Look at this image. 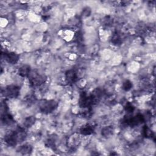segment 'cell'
<instances>
[{"label":"cell","instance_id":"1","mask_svg":"<svg viewBox=\"0 0 156 156\" xmlns=\"http://www.w3.org/2000/svg\"><path fill=\"white\" fill-rule=\"evenodd\" d=\"M26 136L24 129L18 127L16 130L10 132L4 137L5 142L10 146H15L19 142H22L24 140Z\"/></svg>","mask_w":156,"mask_h":156},{"label":"cell","instance_id":"2","mask_svg":"<svg viewBox=\"0 0 156 156\" xmlns=\"http://www.w3.org/2000/svg\"><path fill=\"white\" fill-rule=\"evenodd\" d=\"M28 77L30 84L33 87H39L42 85L46 79V77L44 74H40L36 70H31Z\"/></svg>","mask_w":156,"mask_h":156},{"label":"cell","instance_id":"3","mask_svg":"<svg viewBox=\"0 0 156 156\" xmlns=\"http://www.w3.org/2000/svg\"><path fill=\"white\" fill-rule=\"evenodd\" d=\"M57 105V102L54 100H43L40 103L39 108L43 113L48 114L52 112Z\"/></svg>","mask_w":156,"mask_h":156},{"label":"cell","instance_id":"4","mask_svg":"<svg viewBox=\"0 0 156 156\" xmlns=\"http://www.w3.org/2000/svg\"><path fill=\"white\" fill-rule=\"evenodd\" d=\"M20 94V88L16 85H9L4 90V95L9 98H15Z\"/></svg>","mask_w":156,"mask_h":156},{"label":"cell","instance_id":"5","mask_svg":"<svg viewBox=\"0 0 156 156\" xmlns=\"http://www.w3.org/2000/svg\"><path fill=\"white\" fill-rule=\"evenodd\" d=\"M65 79L68 84H73L78 80V74L74 69H69L65 73Z\"/></svg>","mask_w":156,"mask_h":156},{"label":"cell","instance_id":"6","mask_svg":"<svg viewBox=\"0 0 156 156\" xmlns=\"http://www.w3.org/2000/svg\"><path fill=\"white\" fill-rule=\"evenodd\" d=\"M144 121V117L141 115H137L126 119V122L130 126H135L141 124Z\"/></svg>","mask_w":156,"mask_h":156},{"label":"cell","instance_id":"7","mask_svg":"<svg viewBox=\"0 0 156 156\" xmlns=\"http://www.w3.org/2000/svg\"><path fill=\"white\" fill-rule=\"evenodd\" d=\"M2 55H4V59L10 64H16L18 62L19 55L15 52H5Z\"/></svg>","mask_w":156,"mask_h":156},{"label":"cell","instance_id":"8","mask_svg":"<svg viewBox=\"0 0 156 156\" xmlns=\"http://www.w3.org/2000/svg\"><path fill=\"white\" fill-rule=\"evenodd\" d=\"M30 71H31L30 66L28 65H24L19 68L18 74L20 76L25 77H28Z\"/></svg>","mask_w":156,"mask_h":156},{"label":"cell","instance_id":"9","mask_svg":"<svg viewBox=\"0 0 156 156\" xmlns=\"http://www.w3.org/2000/svg\"><path fill=\"white\" fill-rule=\"evenodd\" d=\"M94 132V127L93 126L90 124H87L81 127L80 129V132L81 134L83 135H89L93 133Z\"/></svg>","mask_w":156,"mask_h":156},{"label":"cell","instance_id":"10","mask_svg":"<svg viewBox=\"0 0 156 156\" xmlns=\"http://www.w3.org/2000/svg\"><path fill=\"white\" fill-rule=\"evenodd\" d=\"M1 121L5 125H10L13 123L14 120L11 115L7 113H4L1 116Z\"/></svg>","mask_w":156,"mask_h":156},{"label":"cell","instance_id":"11","mask_svg":"<svg viewBox=\"0 0 156 156\" xmlns=\"http://www.w3.org/2000/svg\"><path fill=\"white\" fill-rule=\"evenodd\" d=\"M122 38L121 35L119 33H115L113 35L112 38V42L114 44H119L122 42Z\"/></svg>","mask_w":156,"mask_h":156},{"label":"cell","instance_id":"12","mask_svg":"<svg viewBox=\"0 0 156 156\" xmlns=\"http://www.w3.org/2000/svg\"><path fill=\"white\" fill-rule=\"evenodd\" d=\"M35 121V118L34 116H29L26 118L24 121V126L26 127H30L32 126Z\"/></svg>","mask_w":156,"mask_h":156},{"label":"cell","instance_id":"13","mask_svg":"<svg viewBox=\"0 0 156 156\" xmlns=\"http://www.w3.org/2000/svg\"><path fill=\"white\" fill-rule=\"evenodd\" d=\"M20 151L23 154H30L32 151V147L29 144H25L21 147Z\"/></svg>","mask_w":156,"mask_h":156},{"label":"cell","instance_id":"14","mask_svg":"<svg viewBox=\"0 0 156 156\" xmlns=\"http://www.w3.org/2000/svg\"><path fill=\"white\" fill-rule=\"evenodd\" d=\"M113 129L111 126H107L102 130V135L104 136H109L113 133Z\"/></svg>","mask_w":156,"mask_h":156},{"label":"cell","instance_id":"15","mask_svg":"<svg viewBox=\"0 0 156 156\" xmlns=\"http://www.w3.org/2000/svg\"><path fill=\"white\" fill-rule=\"evenodd\" d=\"M132 87V83L129 80H127L125 82H124L122 87V89L124 90L125 91L130 90Z\"/></svg>","mask_w":156,"mask_h":156},{"label":"cell","instance_id":"16","mask_svg":"<svg viewBox=\"0 0 156 156\" xmlns=\"http://www.w3.org/2000/svg\"><path fill=\"white\" fill-rule=\"evenodd\" d=\"M143 132L146 137H151L152 136V131L147 127L144 128Z\"/></svg>","mask_w":156,"mask_h":156},{"label":"cell","instance_id":"17","mask_svg":"<svg viewBox=\"0 0 156 156\" xmlns=\"http://www.w3.org/2000/svg\"><path fill=\"white\" fill-rule=\"evenodd\" d=\"M126 110L127 113H132L134 110V107L131 104H127L126 107Z\"/></svg>","mask_w":156,"mask_h":156}]
</instances>
